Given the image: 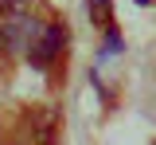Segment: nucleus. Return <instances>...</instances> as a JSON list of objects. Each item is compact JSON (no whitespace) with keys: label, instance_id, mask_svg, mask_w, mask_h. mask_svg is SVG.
Here are the masks:
<instances>
[{"label":"nucleus","instance_id":"f257e3e1","mask_svg":"<svg viewBox=\"0 0 156 145\" xmlns=\"http://www.w3.org/2000/svg\"><path fill=\"white\" fill-rule=\"evenodd\" d=\"M39 28L43 24L27 20V16H16V20H8L4 28H0V55H27V47H31V39L39 35Z\"/></svg>","mask_w":156,"mask_h":145},{"label":"nucleus","instance_id":"7ed1b4c3","mask_svg":"<svg viewBox=\"0 0 156 145\" xmlns=\"http://www.w3.org/2000/svg\"><path fill=\"white\" fill-rule=\"evenodd\" d=\"M90 4V20L101 24V28H109V12H113V0H86Z\"/></svg>","mask_w":156,"mask_h":145},{"label":"nucleus","instance_id":"423d86ee","mask_svg":"<svg viewBox=\"0 0 156 145\" xmlns=\"http://www.w3.org/2000/svg\"><path fill=\"white\" fill-rule=\"evenodd\" d=\"M136 4H148V0H136Z\"/></svg>","mask_w":156,"mask_h":145},{"label":"nucleus","instance_id":"20e7f679","mask_svg":"<svg viewBox=\"0 0 156 145\" xmlns=\"http://www.w3.org/2000/svg\"><path fill=\"white\" fill-rule=\"evenodd\" d=\"M31 4H35V0H0V12H4L8 20H16V16H27Z\"/></svg>","mask_w":156,"mask_h":145},{"label":"nucleus","instance_id":"f03ea898","mask_svg":"<svg viewBox=\"0 0 156 145\" xmlns=\"http://www.w3.org/2000/svg\"><path fill=\"white\" fill-rule=\"evenodd\" d=\"M62 43H66V32L58 24H43L39 35L31 39V47H27V59L35 63V67H51L58 59V51H62Z\"/></svg>","mask_w":156,"mask_h":145},{"label":"nucleus","instance_id":"39448f33","mask_svg":"<svg viewBox=\"0 0 156 145\" xmlns=\"http://www.w3.org/2000/svg\"><path fill=\"white\" fill-rule=\"evenodd\" d=\"M113 51H121V35L109 28V35H105V55H113Z\"/></svg>","mask_w":156,"mask_h":145}]
</instances>
